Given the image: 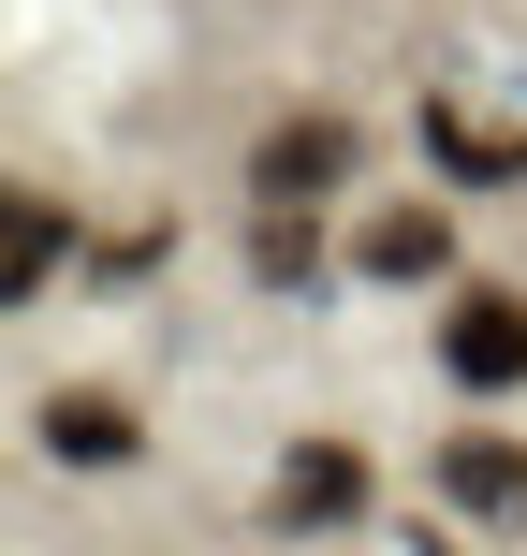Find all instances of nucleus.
Instances as JSON below:
<instances>
[{"label": "nucleus", "mask_w": 527, "mask_h": 556, "mask_svg": "<svg viewBox=\"0 0 527 556\" xmlns=\"http://www.w3.org/2000/svg\"><path fill=\"white\" fill-rule=\"evenodd\" d=\"M147 425H133V395H45V454L59 469H117Z\"/></svg>", "instance_id": "nucleus-6"}, {"label": "nucleus", "mask_w": 527, "mask_h": 556, "mask_svg": "<svg viewBox=\"0 0 527 556\" xmlns=\"http://www.w3.org/2000/svg\"><path fill=\"white\" fill-rule=\"evenodd\" d=\"M352 278H381V293H425V278H454V220H440V205H411V191H396V205H366V220H352Z\"/></svg>", "instance_id": "nucleus-3"}, {"label": "nucleus", "mask_w": 527, "mask_h": 556, "mask_svg": "<svg viewBox=\"0 0 527 556\" xmlns=\"http://www.w3.org/2000/svg\"><path fill=\"white\" fill-rule=\"evenodd\" d=\"M366 513V454L352 440H293L278 454V528H352Z\"/></svg>", "instance_id": "nucleus-5"}, {"label": "nucleus", "mask_w": 527, "mask_h": 556, "mask_svg": "<svg viewBox=\"0 0 527 556\" xmlns=\"http://www.w3.org/2000/svg\"><path fill=\"white\" fill-rule=\"evenodd\" d=\"M425 483H440L454 513H484V528H527V440H499V425H454Z\"/></svg>", "instance_id": "nucleus-4"}, {"label": "nucleus", "mask_w": 527, "mask_h": 556, "mask_svg": "<svg viewBox=\"0 0 527 556\" xmlns=\"http://www.w3.org/2000/svg\"><path fill=\"white\" fill-rule=\"evenodd\" d=\"M440 381L454 395H513L527 381V293L513 278H469V293L440 307Z\"/></svg>", "instance_id": "nucleus-1"}, {"label": "nucleus", "mask_w": 527, "mask_h": 556, "mask_svg": "<svg viewBox=\"0 0 527 556\" xmlns=\"http://www.w3.org/2000/svg\"><path fill=\"white\" fill-rule=\"evenodd\" d=\"M250 278H264V293H308V278H323V220H278V205H250Z\"/></svg>", "instance_id": "nucleus-7"}, {"label": "nucleus", "mask_w": 527, "mask_h": 556, "mask_svg": "<svg viewBox=\"0 0 527 556\" xmlns=\"http://www.w3.org/2000/svg\"><path fill=\"white\" fill-rule=\"evenodd\" d=\"M323 191H352V117H278V132L250 147V205L323 220Z\"/></svg>", "instance_id": "nucleus-2"}, {"label": "nucleus", "mask_w": 527, "mask_h": 556, "mask_svg": "<svg viewBox=\"0 0 527 556\" xmlns=\"http://www.w3.org/2000/svg\"><path fill=\"white\" fill-rule=\"evenodd\" d=\"M425 147H440L454 176H527V147H513V132H484V117H454V103H425Z\"/></svg>", "instance_id": "nucleus-8"}, {"label": "nucleus", "mask_w": 527, "mask_h": 556, "mask_svg": "<svg viewBox=\"0 0 527 556\" xmlns=\"http://www.w3.org/2000/svg\"><path fill=\"white\" fill-rule=\"evenodd\" d=\"M0 278H15V293L59 278V205H45V191H15V250H0Z\"/></svg>", "instance_id": "nucleus-9"}]
</instances>
